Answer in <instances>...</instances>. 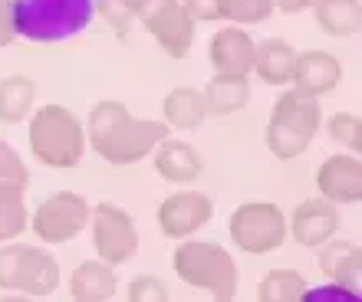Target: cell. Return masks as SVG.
I'll return each instance as SVG.
<instances>
[{
  "label": "cell",
  "instance_id": "25",
  "mask_svg": "<svg viewBox=\"0 0 362 302\" xmlns=\"http://www.w3.org/2000/svg\"><path fill=\"white\" fill-rule=\"evenodd\" d=\"M306 289V279L296 270H270L257 286L260 302H300Z\"/></svg>",
  "mask_w": 362,
  "mask_h": 302
},
{
  "label": "cell",
  "instance_id": "30",
  "mask_svg": "<svg viewBox=\"0 0 362 302\" xmlns=\"http://www.w3.org/2000/svg\"><path fill=\"white\" fill-rule=\"evenodd\" d=\"M129 299L135 302H145V299H168V289H165L162 279H155V276H139V279H132L129 283Z\"/></svg>",
  "mask_w": 362,
  "mask_h": 302
},
{
  "label": "cell",
  "instance_id": "15",
  "mask_svg": "<svg viewBox=\"0 0 362 302\" xmlns=\"http://www.w3.org/2000/svg\"><path fill=\"white\" fill-rule=\"evenodd\" d=\"M270 122L280 125V128H286V132L303 135L306 142H313L316 132H320V125H323L320 99H316V95L300 92V89H286V92L274 102Z\"/></svg>",
  "mask_w": 362,
  "mask_h": 302
},
{
  "label": "cell",
  "instance_id": "12",
  "mask_svg": "<svg viewBox=\"0 0 362 302\" xmlns=\"http://www.w3.org/2000/svg\"><path fill=\"white\" fill-rule=\"evenodd\" d=\"M316 191L333 204H359L362 200V161L353 151L329 155L316 168Z\"/></svg>",
  "mask_w": 362,
  "mask_h": 302
},
{
  "label": "cell",
  "instance_id": "11",
  "mask_svg": "<svg viewBox=\"0 0 362 302\" xmlns=\"http://www.w3.org/2000/svg\"><path fill=\"white\" fill-rule=\"evenodd\" d=\"M339 204L326 198H310L303 204H296V210L286 217V236H293L300 246H323L329 236L339 234Z\"/></svg>",
  "mask_w": 362,
  "mask_h": 302
},
{
  "label": "cell",
  "instance_id": "6",
  "mask_svg": "<svg viewBox=\"0 0 362 302\" xmlns=\"http://www.w3.org/2000/svg\"><path fill=\"white\" fill-rule=\"evenodd\" d=\"M228 234L238 250L267 256L286 243V214L270 200H247L230 214Z\"/></svg>",
  "mask_w": 362,
  "mask_h": 302
},
{
  "label": "cell",
  "instance_id": "1",
  "mask_svg": "<svg viewBox=\"0 0 362 302\" xmlns=\"http://www.w3.org/2000/svg\"><path fill=\"white\" fill-rule=\"evenodd\" d=\"M168 135V125L155 122V119H135L129 105L119 99H103L93 105L86 122V145L103 161L125 168V164H139L155 151V145Z\"/></svg>",
  "mask_w": 362,
  "mask_h": 302
},
{
  "label": "cell",
  "instance_id": "10",
  "mask_svg": "<svg viewBox=\"0 0 362 302\" xmlns=\"http://www.w3.org/2000/svg\"><path fill=\"white\" fill-rule=\"evenodd\" d=\"M214 217V204L201 191H178L158 204V230L168 240H185L194 236L201 226H208Z\"/></svg>",
  "mask_w": 362,
  "mask_h": 302
},
{
  "label": "cell",
  "instance_id": "27",
  "mask_svg": "<svg viewBox=\"0 0 362 302\" xmlns=\"http://www.w3.org/2000/svg\"><path fill=\"white\" fill-rule=\"evenodd\" d=\"M326 135H329L336 145H343L346 151H353V155H359L362 151V122H359V115L336 112L333 119H329V125H326Z\"/></svg>",
  "mask_w": 362,
  "mask_h": 302
},
{
  "label": "cell",
  "instance_id": "26",
  "mask_svg": "<svg viewBox=\"0 0 362 302\" xmlns=\"http://www.w3.org/2000/svg\"><path fill=\"white\" fill-rule=\"evenodd\" d=\"M218 13L238 27H257L274 13V0H218Z\"/></svg>",
  "mask_w": 362,
  "mask_h": 302
},
{
  "label": "cell",
  "instance_id": "13",
  "mask_svg": "<svg viewBox=\"0 0 362 302\" xmlns=\"http://www.w3.org/2000/svg\"><path fill=\"white\" fill-rule=\"evenodd\" d=\"M339 83H343V63L333 53H326V49L296 53L293 79H290L293 89L320 99V95H329L333 89H339Z\"/></svg>",
  "mask_w": 362,
  "mask_h": 302
},
{
  "label": "cell",
  "instance_id": "17",
  "mask_svg": "<svg viewBox=\"0 0 362 302\" xmlns=\"http://www.w3.org/2000/svg\"><path fill=\"white\" fill-rule=\"evenodd\" d=\"M155 171L158 178L172 181V184H191L198 181V174L204 171V158L191 148L188 142H178L172 135H165L162 142L155 145Z\"/></svg>",
  "mask_w": 362,
  "mask_h": 302
},
{
  "label": "cell",
  "instance_id": "9",
  "mask_svg": "<svg viewBox=\"0 0 362 302\" xmlns=\"http://www.w3.org/2000/svg\"><path fill=\"white\" fill-rule=\"evenodd\" d=\"M132 13L142 20L155 43L172 59L188 56L191 43H194V20L181 7V0H139Z\"/></svg>",
  "mask_w": 362,
  "mask_h": 302
},
{
  "label": "cell",
  "instance_id": "16",
  "mask_svg": "<svg viewBox=\"0 0 362 302\" xmlns=\"http://www.w3.org/2000/svg\"><path fill=\"white\" fill-rule=\"evenodd\" d=\"M320 250V270L329 283L343 286L349 293L359 296V273H362V250L359 243H349V240H326Z\"/></svg>",
  "mask_w": 362,
  "mask_h": 302
},
{
  "label": "cell",
  "instance_id": "28",
  "mask_svg": "<svg viewBox=\"0 0 362 302\" xmlns=\"http://www.w3.org/2000/svg\"><path fill=\"white\" fill-rule=\"evenodd\" d=\"M27 181H30V174H27L23 158L0 138V188H4V184H10V188H27Z\"/></svg>",
  "mask_w": 362,
  "mask_h": 302
},
{
  "label": "cell",
  "instance_id": "22",
  "mask_svg": "<svg viewBox=\"0 0 362 302\" xmlns=\"http://www.w3.org/2000/svg\"><path fill=\"white\" fill-rule=\"evenodd\" d=\"M316 23L329 37H356L362 27V7L359 0H316L313 4Z\"/></svg>",
  "mask_w": 362,
  "mask_h": 302
},
{
  "label": "cell",
  "instance_id": "8",
  "mask_svg": "<svg viewBox=\"0 0 362 302\" xmlns=\"http://www.w3.org/2000/svg\"><path fill=\"white\" fill-rule=\"evenodd\" d=\"M89 210L93 207L86 204V198H79L73 191H57L47 200H40V207L30 217V226L40 236V243H69L89 226Z\"/></svg>",
  "mask_w": 362,
  "mask_h": 302
},
{
  "label": "cell",
  "instance_id": "31",
  "mask_svg": "<svg viewBox=\"0 0 362 302\" xmlns=\"http://www.w3.org/2000/svg\"><path fill=\"white\" fill-rule=\"evenodd\" d=\"M181 7L188 10V17L194 23H214V20H221L218 0H181Z\"/></svg>",
  "mask_w": 362,
  "mask_h": 302
},
{
  "label": "cell",
  "instance_id": "32",
  "mask_svg": "<svg viewBox=\"0 0 362 302\" xmlns=\"http://www.w3.org/2000/svg\"><path fill=\"white\" fill-rule=\"evenodd\" d=\"M303 299L306 302H329V299H359V296L349 293V289H343V286H336V283H326V286H316V289L306 286Z\"/></svg>",
  "mask_w": 362,
  "mask_h": 302
},
{
  "label": "cell",
  "instance_id": "4",
  "mask_svg": "<svg viewBox=\"0 0 362 302\" xmlns=\"http://www.w3.org/2000/svg\"><path fill=\"white\" fill-rule=\"evenodd\" d=\"M172 266L178 279L191 289H201V293L214 296V299H234L240 286V273L234 256L218 243H208V240H188L175 250Z\"/></svg>",
  "mask_w": 362,
  "mask_h": 302
},
{
  "label": "cell",
  "instance_id": "3",
  "mask_svg": "<svg viewBox=\"0 0 362 302\" xmlns=\"http://www.w3.org/2000/svg\"><path fill=\"white\" fill-rule=\"evenodd\" d=\"M27 142L40 164L69 171L86 155V125L79 122L73 109L49 102L40 105L37 112H30Z\"/></svg>",
  "mask_w": 362,
  "mask_h": 302
},
{
  "label": "cell",
  "instance_id": "18",
  "mask_svg": "<svg viewBox=\"0 0 362 302\" xmlns=\"http://www.w3.org/2000/svg\"><path fill=\"white\" fill-rule=\"evenodd\" d=\"M115 289H119V279H115V266L105 263V260H86L79 263L69 276V296L83 302H103L112 299Z\"/></svg>",
  "mask_w": 362,
  "mask_h": 302
},
{
  "label": "cell",
  "instance_id": "14",
  "mask_svg": "<svg viewBox=\"0 0 362 302\" xmlns=\"http://www.w3.org/2000/svg\"><path fill=\"white\" fill-rule=\"evenodd\" d=\"M254 40L244 27H224L211 37V47H208V56H211V66L214 73H228V76H250L254 69Z\"/></svg>",
  "mask_w": 362,
  "mask_h": 302
},
{
  "label": "cell",
  "instance_id": "20",
  "mask_svg": "<svg viewBox=\"0 0 362 302\" xmlns=\"http://www.w3.org/2000/svg\"><path fill=\"white\" fill-rule=\"evenodd\" d=\"M162 115L168 128H178V132H194L204 125L208 119V105H204V95L201 89H191V85H178L165 95L162 102Z\"/></svg>",
  "mask_w": 362,
  "mask_h": 302
},
{
  "label": "cell",
  "instance_id": "24",
  "mask_svg": "<svg viewBox=\"0 0 362 302\" xmlns=\"http://www.w3.org/2000/svg\"><path fill=\"white\" fill-rule=\"evenodd\" d=\"M23 191L27 188H10V184L0 188V243L17 240L30 226V210L27 200H23Z\"/></svg>",
  "mask_w": 362,
  "mask_h": 302
},
{
  "label": "cell",
  "instance_id": "34",
  "mask_svg": "<svg viewBox=\"0 0 362 302\" xmlns=\"http://www.w3.org/2000/svg\"><path fill=\"white\" fill-rule=\"evenodd\" d=\"M316 0H274V10H280V13H303V10H310Z\"/></svg>",
  "mask_w": 362,
  "mask_h": 302
},
{
  "label": "cell",
  "instance_id": "29",
  "mask_svg": "<svg viewBox=\"0 0 362 302\" xmlns=\"http://www.w3.org/2000/svg\"><path fill=\"white\" fill-rule=\"evenodd\" d=\"M95 13H99L115 33H122V37L129 33V23H132V17H135L122 0H95Z\"/></svg>",
  "mask_w": 362,
  "mask_h": 302
},
{
  "label": "cell",
  "instance_id": "19",
  "mask_svg": "<svg viewBox=\"0 0 362 302\" xmlns=\"http://www.w3.org/2000/svg\"><path fill=\"white\" fill-rule=\"evenodd\" d=\"M208 115H234L250 102V83L247 76H228V73H214L211 83L201 89Z\"/></svg>",
  "mask_w": 362,
  "mask_h": 302
},
{
  "label": "cell",
  "instance_id": "33",
  "mask_svg": "<svg viewBox=\"0 0 362 302\" xmlns=\"http://www.w3.org/2000/svg\"><path fill=\"white\" fill-rule=\"evenodd\" d=\"M13 43V27H10V0H0V49Z\"/></svg>",
  "mask_w": 362,
  "mask_h": 302
},
{
  "label": "cell",
  "instance_id": "21",
  "mask_svg": "<svg viewBox=\"0 0 362 302\" xmlns=\"http://www.w3.org/2000/svg\"><path fill=\"white\" fill-rule=\"evenodd\" d=\"M293 63L296 49L286 40H264L260 47H254V73L267 85H290L293 79Z\"/></svg>",
  "mask_w": 362,
  "mask_h": 302
},
{
  "label": "cell",
  "instance_id": "7",
  "mask_svg": "<svg viewBox=\"0 0 362 302\" xmlns=\"http://www.w3.org/2000/svg\"><path fill=\"white\" fill-rule=\"evenodd\" d=\"M89 224H93V246L99 260L122 266L139 253V226L125 207L103 200L89 210Z\"/></svg>",
  "mask_w": 362,
  "mask_h": 302
},
{
  "label": "cell",
  "instance_id": "35",
  "mask_svg": "<svg viewBox=\"0 0 362 302\" xmlns=\"http://www.w3.org/2000/svg\"><path fill=\"white\" fill-rule=\"evenodd\" d=\"M122 4H125L129 10H135V4H139V0H122Z\"/></svg>",
  "mask_w": 362,
  "mask_h": 302
},
{
  "label": "cell",
  "instance_id": "23",
  "mask_svg": "<svg viewBox=\"0 0 362 302\" xmlns=\"http://www.w3.org/2000/svg\"><path fill=\"white\" fill-rule=\"evenodd\" d=\"M37 102V83L27 76H4L0 79V122L20 125L33 112Z\"/></svg>",
  "mask_w": 362,
  "mask_h": 302
},
{
  "label": "cell",
  "instance_id": "2",
  "mask_svg": "<svg viewBox=\"0 0 362 302\" xmlns=\"http://www.w3.org/2000/svg\"><path fill=\"white\" fill-rule=\"evenodd\" d=\"M95 17V0H10L13 37L53 47L79 37Z\"/></svg>",
  "mask_w": 362,
  "mask_h": 302
},
{
  "label": "cell",
  "instance_id": "5",
  "mask_svg": "<svg viewBox=\"0 0 362 302\" xmlns=\"http://www.w3.org/2000/svg\"><path fill=\"white\" fill-rule=\"evenodd\" d=\"M0 289L27 296H53L59 289L57 256L27 243L0 246Z\"/></svg>",
  "mask_w": 362,
  "mask_h": 302
}]
</instances>
